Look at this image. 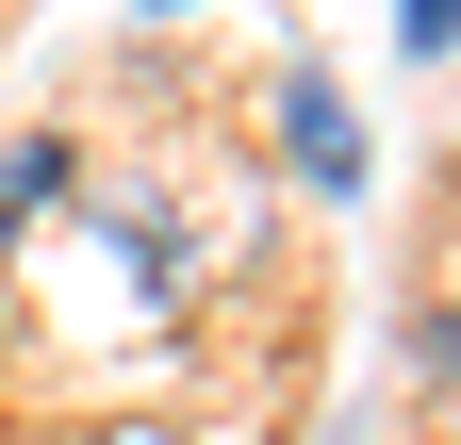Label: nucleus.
Instances as JSON below:
<instances>
[{
	"label": "nucleus",
	"mask_w": 461,
	"mask_h": 445,
	"mask_svg": "<svg viewBox=\"0 0 461 445\" xmlns=\"http://www.w3.org/2000/svg\"><path fill=\"white\" fill-rule=\"evenodd\" d=\"M395 33H412V50H461V0H395Z\"/></svg>",
	"instance_id": "obj_3"
},
{
	"label": "nucleus",
	"mask_w": 461,
	"mask_h": 445,
	"mask_svg": "<svg viewBox=\"0 0 461 445\" xmlns=\"http://www.w3.org/2000/svg\"><path fill=\"white\" fill-rule=\"evenodd\" d=\"M412 363H429V396H445V413H461V281H445V297H429V330H412Z\"/></svg>",
	"instance_id": "obj_2"
},
{
	"label": "nucleus",
	"mask_w": 461,
	"mask_h": 445,
	"mask_svg": "<svg viewBox=\"0 0 461 445\" xmlns=\"http://www.w3.org/2000/svg\"><path fill=\"white\" fill-rule=\"evenodd\" d=\"M280 132H297V165H313V182H330V198H363V132H346V99H330L313 67H297V83H280Z\"/></svg>",
	"instance_id": "obj_1"
}]
</instances>
